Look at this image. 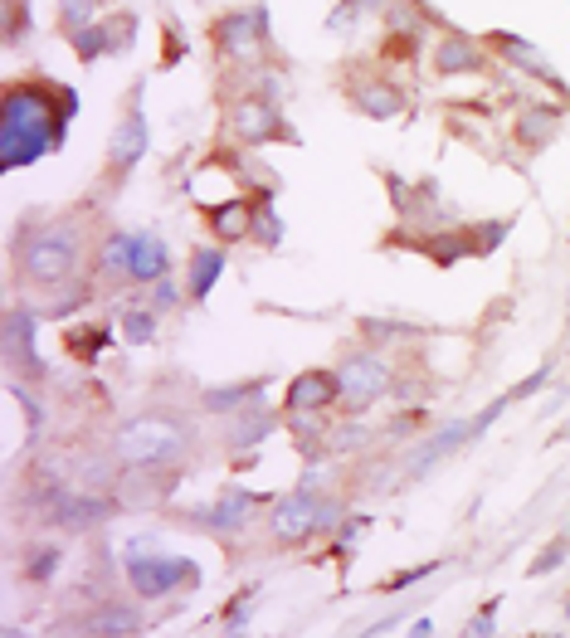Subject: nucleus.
I'll return each instance as SVG.
<instances>
[{"label":"nucleus","instance_id":"1","mask_svg":"<svg viewBox=\"0 0 570 638\" xmlns=\"http://www.w3.org/2000/svg\"><path fill=\"white\" fill-rule=\"evenodd\" d=\"M78 113V93L49 78H20L0 98V166L20 171L35 166L64 142Z\"/></svg>","mask_w":570,"mask_h":638},{"label":"nucleus","instance_id":"2","mask_svg":"<svg viewBox=\"0 0 570 638\" xmlns=\"http://www.w3.org/2000/svg\"><path fill=\"white\" fill-rule=\"evenodd\" d=\"M186 449H190L186 419H176V414H161V410L127 419V424L117 429V439H113L117 463H127L132 473H152V468H166V463L186 458Z\"/></svg>","mask_w":570,"mask_h":638},{"label":"nucleus","instance_id":"3","mask_svg":"<svg viewBox=\"0 0 570 638\" xmlns=\"http://www.w3.org/2000/svg\"><path fill=\"white\" fill-rule=\"evenodd\" d=\"M15 263H20V278H25V283H39V288L74 283L78 263H83V229H78L74 220L39 225L35 234L20 239Z\"/></svg>","mask_w":570,"mask_h":638},{"label":"nucleus","instance_id":"4","mask_svg":"<svg viewBox=\"0 0 570 638\" xmlns=\"http://www.w3.org/2000/svg\"><path fill=\"white\" fill-rule=\"evenodd\" d=\"M127 580H132V590L142 595V600H161V595H171V590H181V585H200V570L195 561L186 556H161V551H147V556H132L127 561Z\"/></svg>","mask_w":570,"mask_h":638},{"label":"nucleus","instance_id":"5","mask_svg":"<svg viewBox=\"0 0 570 638\" xmlns=\"http://www.w3.org/2000/svg\"><path fill=\"white\" fill-rule=\"evenodd\" d=\"M337 376H342V400H346V410H351V414L371 410L376 400L390 395V385H395L390 361H385L380 351H356V356H346Z\"/></svg>","mask_w":570,"mask_h":638},{"label":"nucleus","instance_id":"6","mask_svg":"<svg viewBox=\"0 0 570 638\" xmlns=\"http://www.w3.org/2000/svg\"><path fill=\"white\" fill-rule=\"evenodd\" d=\"M268 531H273L278 546H303V541H312L322 531V497L307 488V483L298 492H288V497H278L273 502V517H268Z\"/></svg>","mask_w":570,"mask_h":638},{"label":"nucleus","instance_id":"7","mask_svg":"<svg viewBox=\"0 0 570 638\" xmlns=\"http://www.w3.org/2000/svg\"><path fill=\"white\" fill-rule=\"evenodd\" d=\"M264 10H229L215 25V49L225 64H254L264 54Z\"/></svg>","mask_w":570,"mask_h":638},{"label":"nucleus","instance_id":"8","mask_svg":"<svg viewBox=\"0 0 570 638\" xmlns=\"http://www.w3.org/2000/svg\"><path fill=\"white\" fill-rule=\"evenodd\" d=\"M229 132L249 147H264V142H293V132L283 127L278 103L273 98H239L229 108Z\"/></svg>","mask_w":570,"mask_h":638},{"label":"nucleus","instance_id":"9","mask_svg":"<svg viewBox=\"0 0 570 638\" xmlns=\"http://www.w3.org/2000/svg\"><path fill=\"white\" fill-rule=\"evenodd\" d=\"M147 147H152L147 113H142V108H127V113H122V122L113 127V142H108V166H113V176L137 171V161L147 156Z\"/></svg>","mask_w":570,"mask_h":638},{"label":"nucleus","instance_id":"10","mask_svg":"<svg viewBox=\"0 0 570 638\" xmlns=\"http://www.w3.org/2000/svg\"><path fill=\"white\" fill-rule=\"evenodd\" d=\"M346 93H351L356 113L371 117V122H395V117H405V93H400V83H390V78L356 74Z\"/></svg>","mask_w":570,"mask_h":638},{"label":"nucleus","instance_id":"11","mask_svg":"<svg viewBox=\"0 0 570 638\" xmlns=\"http://www.w3.org/2000/svg\"><path fill=\"white\" fill-rule=\"evenodd\" d=\"M337 400H342V376L337 371H303V376H293L288 395H283V405L293 414H317L327 405H337Z\"/></svg>","mask_w":570,"mask_h":638},{"label":"nucleus","instance_id":"12","mask_svg":"<svg viewBox=\"0 0 570 638\" xmlns=\"http://www.w3.org/2000/svg\"><path fill=\"white\" fill-rule=\"evenodd\" d=\"M483 44L493 49L497 59H507V64H517V69H527L532 78H541L546 88H556V93H566V83H561V74L541 59V49H532L522 35H507V30H493V35H483Z\"/></svg>","mask_w":570,"mask_h":638},{"label":"nucleus","instance_id":"13","mask_svg":"<svg viewBox=\"0 0 570 638\" xmlns=\"http://www.w3.org/2000/svg\"><path fill=\"white\" fill-rule=\"evenodd\" d=\"M5 361L25 376H44L35 356V312L30 307H10V317H5Z\"/></svg>","mask_w":570,"mask_h":638},{"label":"nucleus","instance_id":"14","mask_svg":"<svg viewBox=\"0 0 570 638\" xmlns=\"http://www.w3.org/2000/svg\"><path fill=\"white\" fill-rule=\"evenodd\" d=\"M483 64H488V54H483V44L468 35H444L434 44V74L454 78V74H483Z\"/></svg>","mask_w":570,"mask_h":638},{"label":"nucleus","instance_id":"15","mask_svg":"<svg viewBox=\"0 0 570 638\" xmlns=\"http://www.w3.org/2000/svg\"><path fill=\"white\" fill-rule=\"evenodd\" d=\"M205 225H210V234H215V239H225V244L249 239V234H254V200L229 195L225 205H205Z\"/></svg>","mask_w":570,"mask_h":638},{"label":"nucleus","instance_id":"16","mask_svg":"<svg viewBox=\"0 0 570 638\" xmlns=\"http://www.w3.org/2000/svg\"><path fill=\"white\" fill-rule=\"evenodd\" d=\"M254 507H259V497H249V492H229V497H220L210 512H195V522L210 526V531H220V536H239L244 522L254 517Z\"/></svg>","mask_w":570,"mask_h":638},{"label":"nucleus","instance_id":"17","mask_svg":"<svg viewBox=\"0 0 570 638\" xmlns=\"http://www.w3.org/2000/svg\"><path fill=\"white\" fill-rule=\"evenodd\" d=\"M166 263H171V254H166V244H161V234H137L132 239V278L137 283H161L166 278Z\"/></svg>","mask_w":570,"mask_h":638},{"label":"nucleus","instance_id":"18","mask_svg":"<svg viewBox=\"0 0 570 638\" xmlns=\"http://www.w3.org/2000/svg\"><path fill=\"white\" fill-rule=\"evenodd\" d=\"M220 273H225V254L220 249H190V273H186L190 302L210 298V288L220 283Z\"/></svg>","mask_w":570,"mask_h":638},{"label":"nucleus","instance_id":"19","mask_svg":"<svg viewBox=\"0 0 570 638\" xmlns=\"http://www.w3.org/2000/svg\"><path fill=\"white\" fill-rule=\"evenodd\" d=\"M108 512H113V502H108V497H83V492H74V497H64V502H59L54 522L74 526V531H88V526L103 522Z\"/></svg>","mask_w":570,"mask_h":638},{"label":"nucleus","instance_id":"20","mask_svg":"<svg viewBox=\"0 0 570 638\" xmlns=\"http://www.w3.org/2000/svg\"><path fill=\"white\" fill-rule=\"evenodd\" d=\"M415 249H424L439 268H449V263H458L463 254H473V239H468V229H434V234L419 239Z\"/></svg>","mask_w":570,"mask_h":638},{"label":"nucleus","instance_id":"21","mask_svg":"<svg viewBox=\"0 0 570 638\" xmlns=\"http://www.w3.org/2000/svg\"><path fill=\"white\" fill-rule=\"evenodd\" d=\"M78 629H83V634H142V614L127 609V604H103V609L88 614Z\"/></svg>","mask_w":570,"mask_h":638},{"label":"nucleus","instance_id":"22","mask_svg":"<svg viewBox=\"0 0 570 638\" xmlns=\"http://www.w3.org/2000/svg\"><path fill=\"white\" fill-rule=\"evenodd\" d=\"M561 127V108H527L517 117V142L522 147H546Z\"/></svg>","mask_w":570,"mask_h":638},{"label":"nucleus","instance_id":"23","mask_svg":"<svg viewBox=\"0 0 570 638\" xmlns=\"http://www.w3.org/2000/svg\"><path fill=\"white\" fill-rule=\"evenodd\" d=\"M268 429H273V419L264 410H249L234 419V429H229V449H249V444H259Z\"/></svg>","mask_w":570,"mask_h":638},{"label":"nucleus","instance_id":"24","mask_svg":"<svg viewBox=\"0 0 570 638\" xmlns=\"http://www.w3.org/2000/svg\"><path fill=\"white\" fill-rule=\"evenodd\" d=\"M69 44H74V54L83 59V64H93L98 54H113V35H108V25H83L78 35H69Z\"/></svg>","mask_w":570,"mask_h":638},{"label":"nucleus","instance_id":"25","mask_svg":"<svg viewBox=\"0 0 570 638\" xmlns=\"http://www.w3.org/2000/svg\"><path fill=\"white\" fill-rule=\"evenodd\" d=\"M132 239L137 234H108V244L98 254V273H127L132 268Z\"/></svg>","mask_w":570,"mask_h":638},{"label":"nucleus","instance_id":"26","mask_svg":"<svg viewBox=\"0 0 570 638\" xmlns=\"http://www.w3.org/2000/svg\"><path fill=\"white\" fill-rule=\"evenodd\" d=\"M64 341H69V356H78V361H93V356L108 346V327H74Z\"/></svg>","mask_w":570,"mask_h":638},{"label":"nucleus","instance_id":"27","mask_svg":"<svg viewBox=\"0 0 570 638\" xmlns=\"http://www.w3.org/2000/svg\"><path fill=\"white\" fill-rule=\"evenodd\" d=\"M122 332H127V341H152L156 337V307H127L122 312Z\"/></svg>","mask_w":570,"mask_h":638},{"label":"nucleus","instance_id":"28","mask_svg":"<svg viewBox=\"0 0 570 638\" xmlns=\"http://www.w3.org/2000/svg\"><path fill=\"white\" fill-rule=\"evenodd\" d=\"M93 5H98V0H59V25H64V35H78L83 25H93Z\"/></svg>","mask_w":570,"mask_h":638},{"label":"nucleus","instance_id":"29","mask_svg":"<svg viewBox=\"0 0 570 638\" xmlns=\"http://www.w3.org/2000/svg\"><path fill=\"white\" fill-rule=\"evenodd\" d=\"M254 395H259L254 385H225V390H210L205 405H210V410H239V405H249Z\"/></svg>","mask_w":570,"mask_h":638},{"label":"nucleus","instance_id":"30","mask_svg":"<svg viewBox=\"0 0 570 638\" xmlns=\"http://www.w3.org/2000/svg\"><path fill=\"white\" fill-rule=\"evenodd\" d=\"M507 229H512V220H493V225L468 229V239H473V254H493L497 244L507 239Z\"/></svg>","mask_w":570,"mask_h":638},{"label":"nucleus","instance_id":"31","mask_svg":"<svg viewBox=\"0 0 570 638\" xmlns=\"http://www.w3.org/2000/svg\"><path fill=\"white\" fill-rule=\"evenodd\" d=\"M25 25H30V15H25V0H5V39H10V44H20Z\"/></svg>","mask_w":570,"mask_h":638},{"label":"nucleus","instance_id":"32","mask_svg":"<svg viewBox=\"0 0 570 638\" xmlns=\"http://www.w3.org/2000/svg\"><path fill=\"white\" fill-rule=\"evenodd\" d=\"M54 565H59V551H54V546L30 551V575H35V580H49V575H54Z\"/></svg>","mask_w":570,"mask_h":638},{"label":"nucleus","instance_id":"33","mask_svg":"<svg viewBox=\"0 0 570 638\" xmlns=\"http://www.w3.org/2000/svg\"><path fill=\"white\" fill-rule=\"evenodd\" d=\"M332 444L337 449H361V444H371V434L361 424H342V434H332Z\"/></svg>","mask_w":570,"mask_h":638},{"label":"nucleus","instance_id":"34","mask_svg":"<svg viewBox=\"0 0 570 638\" xmlns=\"http://www.w3.org/2000/svg\"><path fill=\"white\" fill-rule=\"evenodd\" d=\"M249 595H254V590H249ZM249 595H239V600H234V604L225 609V624L234 629V634H239V629L249 624Z\"/></svg>","mask_w":570,"mask_h":638},{"label":"nucleus","instance_id":"35","mask_svg":"<svg viewBox=\"0 0 570 638\" xmlns=\"http://www.w3.org/2000/svg\"><path fill=\"white\" fill-rule=\"evenodd\" d=\"M424 575H434V565H415V570H400V575H395V580H390L385 590H410V585H415V580H424Z\"/></svg>","mask_w":570,"mask_h":638},{"label":"nucleus","instance_id":"36","mask_svg":"<svg viewBox=\"0 0 570 638\" xmlns=\"http://www.w3.org/2000/svg\"><path fill=\"white\" fill-rule=\"evenodd\" d=\"M566 551H570L566 541H556V546H551V551H546V556H541V561H536L532 570H536V575H546V570H556V565L566 561Z\"/></svg>","mask_w":570,"mask_h":638},{"label":"nucleus","instance_id":"37","mask_svg":"<svg viewBox=\"0 0 570 638\" xmlns=\"http://www.w3.org/2000/svg\"><path fill=\"white\" fill-rule=\"evenodd\" d=\"M88 302V288H74V293H64V298L54 302V317H69L74 307H83Z\"/></svg>","mask_w":570,"mask_h":638},{"label":"nucleus","instance_id":"38","mask_svg":"<svg viewBox=\"0 0 570 638\" xmlns=\"http://www.w3.org/2000/svg\"><path fill=\"white\" fill-rule=\"evenodd\" d=\"M468 634H493V609H488V614H478V619H473V629H468Z\"/></svg>","mask_w":570,"mask_h":638},{"label":"nucleus","instance_id":"39","mask_svg":"<svg viewBox=\"0 0 570 638\" xmlns=\"http://www.w3.org/2000/svg\"><path fill=\"white\" fill-rule=\"evenodd\" d=\"M156 302H161V307H166V302H176V293H171V283H166V278L156 283Z\"/></svg>","mask_w":570,"mask_h":638},{"label":"nucleus","instance_id":"40","mask_svg":"<svg viewBox=\"0 0 570 638\" xmlns=\"http://www.w3.org/2000/svg\"><path fill=\"white\" fill-rule=\"evenodd\" d=\"M356 5H361V10H385L390 0H356Z\"/></svg>","mask_w":570,"mask_h":638}]
</instances>
